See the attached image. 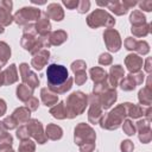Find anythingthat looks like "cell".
I'll use <instances>...</instances> for the list:
<instances>
[{"label":"cell","mask_w":152,"mask_h":152,"mask_svg":"<svg viewBox=\"0 0 152 152\" xmlns=\"http://www.w3.org/2000/svg\"><path fill=\"white\" fill-rule=\"evenodd\" d=\"M48 88L57 95L64 94L71 89L74 80L69 76V72L64 65L50 64L46 70Z\"/></svg>","instance_id":"1"},{"label":"cell","mask_w":152,"mask_h":152,"mask_svg":"<svg viewBox=\"0 0 152 152\" xmlns=\"http://www.w3.org/2000/svg\"><path fill=\"white\" fill-rule=\"evenodd\" d=\"M64 106L66 118L74 119L86 110V107L88 106V96L82 91H74L71 95L68 96Z\"/></svg>","instance_id":"2"},{"label":"cell","mask_w":152,"mask_h":152,"mask_svg":"<svg viewBox=\"0 0 152 152\" xmlns=\"http://www.w3.org/2000/svg\"><path fill=\"white\" fill-rule=\"evenodd\" d=\"M21 46L32 53L33 56L38 53L40 50H43L44 45L42 42V38H37V32L34 28V24H28L23 30V37L20 39Z\"/></svg>","instance_id":"3"},{"label":"cell","mask_w":152,"mask_h":152,"mask_svg":"<svg viewBox=\"0 0 152 152\" xmlns=\"http://www.w3.org/2000/svg\"><path fill=\"white\" fill-rule=\"evenodd\" d=\"M126 116H127L126 115V109H125V106L122 103V104L116 106L108 114L102 115V118H101L99 124L104 129L114 131V129H118L121 126V124L124 122Z\"/></svg>","instance_id":"4"},{"label":"cell","mask_w":152,"mask_h":152,"mask_svg":"<svg viewBox=\"0 0 152 152\" xmlns=\"http://www.w3.org/2000/svg\"><path fill=\"white\" fill-rule=\"evenodd\" d=\"M87 24L91 28H97L100 26H103L106 28H113V26L115 25V19L104 10L97 8L87 17Z\"/></svg>","instance_id":"5"},{"label":"cell","mask_w":152,"mask_h":152,"mask_svg":"<svg viewBox=\"0 0 152 152\" xmlns=\"http://www.w3.org/2000/svg\"><path fill=\"white\" fill-rule=\"evenodd\" d=\"M96 134L95 131L84 122L78 124L74 129V140L76 145H82L84 142H95Z\"/></svg>","instance_id":"6"},{"label":"cell","mask_w":152,"mask_h":152,"mask_svg":"<svg viewBox=\"0 0 152 152\" xmlns=\"http://www.w3.org/2000/svg\"><path fill=\"white\" fill-rule=\"evenodd\" d=\"M42 12L36 7H23L18 10L13 15V21L18 25H28L33 20H38Z\"/></svg>","instance_id":"7"},{"label":"cell","mask_w":152,"mask_h":152,"mask_svg":"<svg viewBox=\"0 0 152 152\" xmlns=\"http://www.w3.org/2000/svg\"><path fill=\"white\" fill-rule=\"evenodd\" d=\"M103 42L110 52H118L122 45L120 33L114 28H106L103 32Z\"/></svg>","instance_id":"8"},{"label":"cell","mask_w":152,"mask_h":152,"mask_svg":"<svg viewBox=\"0 0 152 152\" xmlns=\"http://www.w3.org/2000/svg\"><path fill=\"white\" fill-rule=\"evenodd\" d=\"M19 72H20V77H21L23 83L26 84L31 90H34L39 86L38 76L36 75V72L31 71L27 63H21L19 65Z\"/></svg>","instance_id":"9"},{"label":"cell","mask_w":152,"mask_h":152,"mask_svg":"<svg viewBox=\"0 0 152 152\" xmlns=\"http://www.w3.org/2000/svg\"><path fill=\"white\" fill-rule=\"evenodd\" d=\"M88 103L90 104L89 110H88V120L91 124H99L101 118H102V107L100 104V100L97 95L91 94L90 96H88Z\"/></svg>","instance_id":"10"},{"label":"cell","mask_w":152,"mask_h":152,"mask_svg":"<svg viewBox=\"0 0 152 152\" xmlns=\"http://www.w3.org/2000/svg\"><path fill=\"white\" fill-rule=\"evenodd\" d=\"M26 127L28 131L30 137H32L38 144H45L46 142V137L43 129V125L40 121H38L37 119H30L26 122Z\"/></svg>","instance_id":"11"},{"label":"cell","mask_w":152,"mask_h":152,"mask_svg":"<svg viewBox=\"0 0 152 152\" xmlns=\"http://www.w3.org/2000/svg\"><path fill=\"white\" fill-rule=\"evenodd\" d=\"M40 38H42L44 48H50V46H53V45L63 44L68 39V34L63 30H57V31H52L48 36L40 37Z\"/></svg>","instance_id":"12"},{"label":"cell","mask_w":152,"mask_h":152,"mask_svg":"<svg viewBox=\"0 0 152 152\" xmlns=\"http://www.w3.org/2000/svg\"><path fill=\"white\" fill-rule=\"evenodd\" d=\"M142 82H144V74H142V71H139L135 74H129L126 77H124L120 81L119 86L121 87L122 90L129 91V90H133L137 86L142 84Z\"/></svg>","instance_id":"13"},{"label":"cell","mask_w":152,"mask_h":152,"mask_svg":"<svg viewBox=\"0 0 152 152\" xmlns=\"http://www.w3.org/2000/svg\"><path fill=\"white\" fill-rule=\"evenodd\" d=\"M13 4L10 0H0V25L8 26L13 21V15L11 14Z\"/></svg>","instance_id":"14"},{"label":"cell","mask_w":152,"mask_h":152,"mask_svg":"<svg viewBox=\"0 0 152 152\" xmlns=\"http://www.w3.org/2000/svg\"><path fill=\"white\" fill-rule=\"evenodd\" d=\"M135 129H138L139 132V140L142 144H147L151 141L152 139V132H151V126H150V120L147 119H142L139 120L135 125Z\"/></svg>","instance_id":"15"},{"label":"cell","mask_w":152,"mask_h":152,"mask_svg":"<svg viewBox=\"0 0 152 152\" xmlns=\"http://www.w3.org/2000/svg\"><path fill=\"white\" fill-rule=\"evenodd\" d=\"M97 96H99L100 104H101L102 109H108V108H110V107L115 103V101H116V99H118V94H116L115 88H108V89H106L104 91H102V93H101L100 95H97Z\"/></svg>","instance_id":"16"},{"label":"cell","mask_w":152,"mask_h":152,"mask_svg":"<svg viewBox=\"0 0 152 152\" xmlns=\"http://www.w3.org/2000/svg\"><path fill=\"white\" fill-rule=\"evenodd\" d=\"M142 63H144L142 58L135 53H129L125 58V64H126V66L131 74L139 72L140 69L142 68Z\"/></svg>","instance_id":"17"},{"label":"cell","mask_w":152,"mask_h":152,"mask_svg":"<svg viewBox=\"0 0 152 152\" xmlns=\"http://www.w3.org/2000/svg\"><path fill=\"white\" fill-rule=\"evenodd\" d=\"M34 28H36L37 34H39L40 37H45L51 32V23L45 13L40 14L39 19L34 24Z\"/></svg>","instance_id":"18"},{"label":"cell","mask_w":152,"mask_h":152,"mask_svg":"<svg viewBox=\"0 0 152 152\" xmlns=\"http://www.w3.org/2000/svg\"><path fill=\"white\" fill-rule=\"evenodd\" d=\"M50 58V52L49 50L46 49H43L40 50L38 53H36L31 61V66H33L36 70H42L46 64H48V61Z\"/></svg>","instance_id":"19"},{"label":"cell","mask_w":152,"mask_h":152,"mask_svg":"<svg viewBox=\"0 0 152 152\" xmlns=\"http://www.w3.org/2000/svg\"><path fill=\"white\" fill-rule=\"evenodd\" d=\"M125 76V71H124V68L121 65H113L110 66V70H109V76H108V83L112 88H115L119 86L120 81L124 78Z\"/></svg>","instance_id":"20"},{"label":"cell","mask_w":152,"mask_h":152,"mask_svg":"<svg viewBox=\"0 0 152 152\" xmlns=\"http://www.w3.org/2000/svg\"><path fill=\"white\" fill-rule=\"evenodd\" d=\"M45 14L49 19H52L55 21H61L64 18V11H63L62 6L59 4H56V2L48 5Z\"/></svg>","instance_id":"21"},{"label":"cell","mask_w":152,"mask_h":152,"mask_svg":"<svg viewBox=\"0 0 152 152\" xmlns=\"http://www.w3.org/2000/svg\"><path fill=\"white\" fill-rule=\"evenodd\" d=\"M40 99H42V102L46 107H50L51 108L55 104H57L58 95L55 94L53 91H51L49 88H42V90H40Z\"/></svg>","instance_id":"22"},{"label":"cell","mask_w":152,"mask_h":152,"mask_svg":"<svg viewBox=\"0 0 152 152\" xmlns=\"http://www.w3.org/2000/svg\"><path fill=\"white\" fill-rule=\"evenodd\" d=\"M45 137L50 140H59L63 137V129L55 124H49L45 128Z\"/></svg>","instance_id":"23"},{"label":"cell","mask_w":152,"mask_h":152,"mask_svg":"<svg viewBox=\"0 0 152 152\" xmlns=\"http://www.w3.org/2000/svg\"><path fill=\"white\" fill-rule=\"evenodd\" d=\"M89 74H90V77L91 80L94 81L95 84H100V83H103L108 80V75L107 72L104 71V69L100 68V66H95V68H91L89 70Z\"/></svg>","instance_id":"24"},{"label":"cell","mask_w":152,"mask_h":152,"mask_svg":"<svg viewBox=\"0 0 152 152\" xmlns=\"http://www.w3.org/2000/svg\"><path fill=\"white\" fill-rule=\"evenodd\" d=\"M124 106H125V109H126V115L129 116V118L138 119V118L144 115V107H141V106L133 104V103H129V102L124 103Z\"/></svg>","instance_id":"25"},{"label":"cell","mask_w":152,"mask_h":152,"mask_svg":"<svg viewBox=\"0 0 152 152\" xmlns=\"http://www.w3.org/2000/svg\"><path fill=\"white\" fill-rule=\"evenodd\" d=\"M12 116L17 120L18 124H25L30 120L31 110L27 107H19L12 113Z\"/></svg>","instance_id":"26"},{"label":"cell","mask_w":152,"mask_h":152,"mask_svg":"<svg viewBox=\"0 0 152 152\" xmlns=\"http://www.w3.org/2000/svg\"><path fill=\"white\" fill-rule=\"evenodd\" d=\"M2 72H4V78H5V86L12 84L18 81V71H17L15 64H11Z\"/></svg>","instance_id":"27"},{"label":"cell","mask_w":152,"mask_h":152,"mask_svg":"<svg viewBox=\"0 0 152 152\" xmlns=\"http://www.w3.org/2000/svg\"><path fill=\"white\" fill-rule=\"evenodd\" d=\"M107 7L116 15H124L128 12L127 6L125 5V1H109L107 2Z\"/></svg>","instance_id":"28"},{"label":"cell","mask_w":152,"mask_h":152,"mask_svg":"<svg viewBox=\"0 0 152 152\" xmlns=\"http://www.w3.org/2000/svg\"><path fill=\"white\" fill-rule=\"evenodd\" d=\"M138 99H139L140 104H142V106H150L151 102H152V88L144 87L142 89H140L139 90V94H138Z\"/></svg>","instance_id":"29"},{"label":"cell","mask_w":152,"mask_h":152,"mask_svg":"<svg viewBox=\"0 0 152 152\" xmlns=\"http://www.w3.org/2000/svg\"><path fill=\"white\" fill-rule=\"evenodd\" d=\"M32 94H33V90H31L26 84L21 83L17 87V97L23 101V102H26L28 99L32 97Z\"/></svg>","instance_id":"30"},{"label":"cell","mask_w":152,"mask_h":152,"mask_svg":"<svg viewBox=\"0 0 152 152\" xmlns=\"http://www.w3.org/2000/svg\"><path fill=\"white\" fill-rule=\"evenodd\" d=\"M50 114L58 119V120H63L66 118V113H65V106L64 102H59L58 104H55L53 107L50 108Z\"/></svg>","instance_id":"31"},{"label":"cell","mask_w":152,"mask_h":152,"mask_svg":"<svg viewBox=\"0 0 152 152\" xmlns=\"http://www.w3.org/2000/svg\"><path fill=\"white\" fill-rule=\"evenodd\" d=\"M151 25L148 23H145L142 25H138V26H132L131 31L133 33L134 37H146L150 31H151Z\"/></svg>","instance_id":"32"},{"label":"cell","mask_w":152,"mask_h":152,"mask_svg":"<svg viewBox=\"0 0 152 152\" xmlns=\"http://www.w3.org/2000/svg\"><path fill=\"white\" fill-rule=\"evenodd\" d=\"M129 21H131L132 26H138V25H142V24L147 23L146 21V17L144 15V13L141 11H138V10H135V11H133L131 13Z\"/></svg>","instance_id":"33"},{"label":"cell","mask_w":152,"mask_h":152,"mask_svg":"<svg viewBox=\"0 0 152 152\" xmlns=\"http://www.w3.org/2000/svg\"><path fill=\"white\" fill-rule=\"evenodd\" d=\"M11 57V48L7 43L0 42V65H5Z\"/></svg>","instance_id":"34"},{"label":"cell","mask_w":152,"mask_h":152,"mask_svg":"<svg viewBox=\"0 0 152 152\" xmlns=\"http://www.w3.org/2000/svg\"><path fill=\"white\" fill-rule=\"evenodd\" d=\"M134 51H137L139 55H147L150 52V45L145 40H137Z\"/></svg>","instance_id":"35"},{"label":"cell","mask_w":152,"mask_h":152,"mask_svg":"<svg viewBox=\"0 0 152 152\" xmlns=\"http://www.w3.org/2000/svg\"><path fill=\"white\" fill-rule=\"evenodd\" d=\"M36 151V144L32 140H23L19 145V152H34Z\"/></svg>","instance_id":"36"},{"label":"cell","mask_w":152,"mask_h":152,"mask_svg":"<svg viewBox=\"0 0 152 152\" xmlns=\"http://www.w3.org/2000/svg\"><path fill=\"white\" fill-rule=\"evenodd\" d=\"M13 144V138L10 133L4 134L2 137H0V150H5V148H10Z\"/></svg>","instance_id":"37"},{"label":"cell","mask_w":152,"mask_h":152,"mask_svg":"<svg viewBox=\"0 0 152 152\" xmlns=\"http://www.w3.org/2000/svg\"><path fill=\"white\" fill-rule=\"evenodd\" d=\"M122 129H124V133L127 134V135L135 134V126L133 125L132 120H129V119L124 120V122H122Z\"/></svg>","instance_id":"38"},{"label":"cell","mask_w":152,"mask_h":152,"mask_svg":"<svg viewBox=\"0 0 152 152\" xmlns=\"http://www.w3.org/2000/svg\"><path fill=\"white\" fill-rule=\"evenodd\" d=\"M2 125H4L5 129L7 131V129H14V128H17V126H18L19 124L17 122V120H15L12 115H10V116H6V118L4 119Z\"/></svg>","instance_id":"39"},{"label":"cell","mask_w":152,"mask_h":152,"mask_svg":"<svg viewBox=\"0 0 152 152\" xmlns=\"http://www.w3.org/2000/svg\"><path fill=\"white\" fill-rule=\"evenodd\" d=\"M87 78H88V77H87V72H86V70L75 72V82H76L77 86H82L83 83H86Z\"/></svg>","instance_id":"40"},{"label":"cell","mask_w":152,"mask_h":152,"mask_svg":"<svg viewBox=\"0 0 152 152\" xmlns=\"http://www.w3.org/2000/svg\"><path fill=\"white\" fill-rule=\"evenodd\" d=\"M90 8V1L89 0H81L78 2V6H77V12L81 13V14H84L86 12H88Z\"/></svg>","instance_id":"41"},{"label":"cell","mask_w":152,"mask_h":152,"mask_svg":"<svg viewBox=\"0 0 152 152\" xmlns=\"http://www.w3.org/2000/svg\"><path fill=\"white\" fill-rule=\"evenodd\" d=\"M86 68H87L86 62H84V61H81V59L75 61V62H72V64H71V70L74 71V74H75V72H77V71L86 70Z\"/></svg>","instance_id":"42"},{"label":"cell","mask_w":152,"mask_h":152,"mask_svg":"<svg viewBox=\"0 0 152 152\" xmlns=\"http://www.w3.org/2000/svg\"><path fill=\"white\" fill-rule=\"evenodd\" d=\"M17 137H18V139H20L21 141H23V140H26V139H28L30 134H28V131H27V127H26V125H24V126H20V127L17 129Z\"/></svg>","instance_id":"43"},{"label":"cell","mask_w":152,"mask_h":152,"mask_svg":"<svg viewBox=\"0 0 152 152\" xmlns=\"http://www.w3.org/2000/svg\"><path fill=\"white\" fill-rule=\"evenodd\" d=\"M113 62V57L109 55V53H101L100 57H99V63L101 65H110Z\"/></svg>","instance_id":"44"},{"label":"cell","mask_w":152,"mask_h":152,"mask_svg":"<svg viewBox=\"0 0 152 152\" xmlns=\"http://www.w3.org/2000/svg\"><path fill=\"white\" fill-rule=\"evenodd\" d=\"M120 148H121V152H133L134 145L131 140H124L120 145Z\"/></svg>","instance_id":"45"},{"label":"cell","mask_w":152,"mask_h":152,"mask_svg":"<svg viewBox=\"0 0 152 152\" xmlns=\"http://www.w3.org/2000/svg\"><path fill=\"white\" fill-rule=\"evenodd\" d=\"M25 103H26V107H27L30 110H36V109L38 108V106H39V101H38V99L34 97V96H32L31 99H28Z\"/></svg>","instance_id":"46"},{"label":"cell","mask_w":152,"mask_h":152,"mask_svg":"<svg viewBox=\"0 0 152 152\" xmlns=\"http://www.w3.org/2000/svg\"><path fill=\"white\" fill-rule=\"evenodd\" d=\"M135 43H137V39L133 38V37H127L125 39V48L129 51H134V46H135Z\"/></svg>","instance_id":"47"},{"label":"cell","mask_w":152,"mask_h":152,"mask_svg":"<svg viewBox=\"0 0 152 152\" xmlns=\"http://www.w3.org/2000/svg\"><path fill=\"white\" fill-rule=\"evenodd\" d=\"M95 148V142H84L80 145V152H93Z\"/></svg>","instance_id":"48"},{"label":"cell","mask_w":152,"mask_h":152,"mask_svg":"<svg viewBox=\"0 0 152 152\" xmlns=\"http://www.w3.org/2000/svg\"><path fill=\"white\" fill-rule=\"evenodd\" d=\"M80 0H63V5L68 8V10H76L78 6Z\"/></svg>","instance_id":"49"},{"label":"cell","mask_w":152,"mask_h":152,"mask_svg":"<svg viewBox=\"0 0 152 152\" xmlns=\"http://www.w3.org/2000/svg\"><path fill=\"white\" fill-rule=\"evenodd\" d=\"M139 7H140V10H142V11L151 12V11H152V1H151V0H144V1L139 2Z\"/></svg>","instance_id":"50"},{"label":"cell","mask_w":152,"mask_h":152,"mask_svg":"<svg viewBox=\"0 0 152 152\" xmlns=\"http://www.w3.org/2000/svg\"><path fill=\"white\" fill-rule=\"evenodd\" d=\"M6 109H7V107H6V102H5V100L0 99V116H2V115L6 113Z\"/></svg>","instance_id":"51"},{"label":"cell","mask_w":152,"mask_h":152,"mask_svg":"<svg viewBox=\"0 0 152 152\" xmlns=\"http://www.w3.org/2000/svg\"><path fill=\"white\" fill-rule=\"evenodd\" d=\"M145 71L147 72V74H150L151 72V57H148V58H146V61H145Z\"/></svg>","instance_id":"52"},{"label":"cell","mask_w":152,"mask_h":152,"mask_svg":"<svg viewBox=\"0 0 152 152\" xmlns=\"http://www.w3.org/2000/svg\"><path fill=\"white\" fill-rule=\"evenodd\" d=\"M7 132H6V129H5V127H4V125H2V122H0V137H2L4 134H6Z\"/></svg>","instance_id":"53"},{"label":"cell","mask_w":152,"mask_h":152,"mask_svg":"<svg viewBox=\"0 0 152 152\" xmlns=\"http://www.w3.org/2000/svg\"><path fill=\"white\" fill-rule=\"evenodd\" d=\"M5 86V78H4V72L0 71V87Z\"/></svg>","instance_id":"54"},{"label":"cell","mask_w":152,"mask_h":152,"mask_svg":"<svg viewBox=\"0 0 152 152\" xmlns=\"http://www.w3.org/2000/svg\"><path fill=\"white\" fill-rule=\"evenodd\" d=\"M0 152H14V151H13V150H12V148L10 147V148H5V150H0Z\"/></svg>","instance_id":"55"},{"label":"cell","mask_w":152,"mask_h":152,"mask_svg":"<svg viewBox=\"0 0 152 152\" xmlns=\"http://www.w3.org/2000/svg\"><path fill=\"white\" fill-rule=\"evenodd\" d=\"M4 32H5V28H4V26H1V25H0V34H1V33H4Z\"/></svg>","instance_id":"56"},{"label":"cell","mask_w":152,"mask_h":152,"mask_svg":"<svg viewBox=\"0 0 152 152\" xmlns=\"http://www.w3.org/2000/svg\"><path fill=\"white\" fill-rule=\"evenodd\" d=\"M0 71H1V65H0Z\"/></svg>","instance_id":"57"}]
</instances>
